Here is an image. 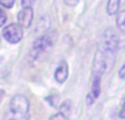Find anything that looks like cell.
<instances>
[{
    "instance_id": "obj_15",
    "label": "cell",
    "mask_w": 125,
    "mask_h": 120,
    "mask_svg": "<svg viewBox=\"0 0 125 120\" xmlns=\"http://www.w3.org/2000/svg\"><path fill=\"white\" fill-rule=\"evenodd\" d=\"M7 21V14L2 9H0V26H2Z\"/></svg>"
},
{
    "instance_id": "obj_4",
    "label": "cell",
    "mask_w": 125,
    "mask_h": 120,
    "mask_svg": "<svg viewBox=\"0 0 125 120\" xmlns=\"http://www.w3.org/2000/svg\"><path fill=\"white\" fill-rule=\"evenodd\" d=\"M2 35L9 43L15 44L21 41L23 37V30H22V26L20 24L11 23L3 29Z\"/></svg>"
},
{
    "instance_id": "obj_12",
    "label": "cell",
    "mask_w": 125,
    "mask_h": 120,
    "mask_svg": "<svg viewBox=\"0 0 125 120\" xmlns=\"http://www.w3.org/2000/svg\"><path fill=\"white\" fill-rule=\"evenodd\" d=\"M14 2H15V0H0V4L3 6L4 8H8V9L12 8Z\"/></svg>"
},
{
    "instance_id": "obj_16",
    "label": "cell",
    "mask_w": 125,
    "mask_h": 120,
    "mask_svg": "<svg viewBox=\"0 0 125 120\" xmlns=\"http://www.w3.org/2000/svg\"><path fill=\"white\" fill-rule=\"evenodd\" d=\"M79 2V0H65V3L68 4V6H77V3Z\"/></svg>"
},
{
    "instance_id": "obj_10",
    "label": "cell",
    "mask_w": 125,
    "mask_h": 120,
    "mask_svg": "<svg viewBox=\"0 0 125 120\" xmlns=\"http://www.w3.org/2000/svg\"><path fill=\"white\" fill-rule=\"evenodd\" d=\"M71 111V103L69 100H66L65 103L62 104L61 106V112L64 114L65 116H68Z\"/></svg>"
},
{
    "instance_id": "obj_1",
    "label": "cell",
    "mask_w": 125,
    "mask_h": 120,
    "mask_svg": "<svg viewBox=\"0 0 125 120\" xmlns=\"http://www.w3.org/2000/svg\"><path fill=\"white\" fill-rule=\"evenodd\" d=\"M119 43L114 40L102 37V41L95 52L93 61V75H100L111 72L115 64V54L117 52Z\"/></svg>"
},
{
    "instance_id": "obj_2",
    "label": "cell",
    "mask_w": 125,
    "mask_h": 120,
    "mask_svg": "<svg viewBox=\"0 0 125 120\" xmlns=\"http://www.w3.org/2000/svg\"><path fill=\"white\" fill-rule=\"evenodd\" d=\"M29 100L23 95L12 97L9 110L4 115V120H29Z\"/></svg>"
},
{
    "instance_id": "obj_3",
    "label": "cell",
    "mask_w": 125,
    "mask_h": 120,
    "mask_svg": "<svg viewBox=\"0 0 125 120\" xmlns=\"http://www.w3.org/2000/svg\"><path fill=\"white\" fill-rule=\"evenodd\" d=\"M56 41V33L55 32H48L46 34L40 36L33 42V46L31 50V56L34 59L37 57L41 53L45 52L48 48L53 45Z\"/></svg>"
},
{
    "instance_id": "obj_17",
    "label": "cell",
    "mask_w": 125,
    "mask_h": 120,
    "mask_svg": "<svg viewBox=\"0 0 125 120\" xmlns=\"http://www.w3.org/2000/svg\"><path fill=\"white\" fill-rule=\"evenodd\" d=\"M119 76L121 77L122 79H125V64L121 67V70L119 71Z\"/></svg>"
},
{
    "instance_id": "obj_7",
    "label": "cell",
    "mask_w": 125,
    "mask_h": 120,
    "mask_svg": "<svg viewBox=\"0 0 125 120\" xmlns=\"http://www.w3.org/2000/svg\"><path fill=\"white\" fill-rule=\"evenodd\" d=\"M68 77V65L66 62H62L55 71V79L58 83H64Z\"/></svg>"
},
{
    "instance_id": "obj_9",
    "label": "cell",
    "mask_w": 125,
    "mask_h": 120,
    "mask_svg": "<svg viewBox=\"0 0 125 120\" xmlns=\"http://www.w3.org/2000/svg\"><path fill=\"white\" fill-rule=\"evenodd\" d=\"M116 26L122 33L125 34V10L117 13L116 17Z\"/></svg>"
},
{
    "instance_id": "obj_6",
    "label": "cell",
    "mask_w": 125,
    "mask_h": 120,
    "mask_svg": "<svg viewBox=\"0 0 125 120\" xmlns=\"http://www.w3.org/2000/svg\"><path fill=\"white\" fill-rule=\"evenodd\" d=\"M18 21L19 24L23 28H29L33 21V9L23 8L18 13Z\"/></svg>"
},
{
    "instance_id": "obj_13",
    "label": "cell",
    "mask_w": 125,
    "mask_h": 120,
    "mask_svg": "<svg viewBox=\"0 0 125 120\" xmlns=\"http://www.w3.org/2000/svg\"><path fill=\"white\" fill-rule=\"evenodd\" d=\"M50 120H68V118H67V116H65L64 114L59 112V114H56V115H54V116H52L50 118Z\"/></svg>"
},
{
    "instance_id": "obj_8",
    "label": "cell",
    "mask_w": 125,
    "mask_h": 120,
    "mask_svg": "<svg viewBox=\"0 0 125 120\" xmlns=\"http://www.w3.org/2000/svg\"><path fill=\"white\" fill-rule=\"evenodd\" d=\"M121 0H108V6H106V12L110 15H113L117 13L120 8Z\"/></svg>"
},
{
    "instance_id": "obj_5",
    "label": "cell",
    "mask_w": 125,
    "mask_h": 120,
    "mask_svg": "<svg viewBox=\"0 0 125 120\" xmlns=\"http://www.w3.org/2000/svg\"><path fill=\"white\" fill-rule=\"evenodd\" d=\"M100 81H101V76H100V75H93V82H92V86H91V92L89 93L88 97H87V103H88V105L93 104V101L99 97L100 92H101Z\"/></svg>"
},
{
    "instance_id": "obj_18",
    "label": "cell",
    "mask_w": 125,
    "mask_h": 120,
    "mask_svg": "<svg viewBox=\"0 0 125 120\" xmlns=\"http://www.w3.org/2000/svg\"><path fill=\"white\" fill-rule=\"evenodd\" d=\"M2 95H3V93H2V90H0V101H1V98H2Z\"/></svg>"
},
{
    "instance_id": "obj_14",
    "label": "cell",
    "mask_w": 125,
    "mask_h": 120,
    "mask_svg": "<svg viewBox=\"0 0 125 120\" xmlns=\"http://www.w3.org/2000/svg\"><path fill=\"white\" fill-rule=\"evenodd\" d=\"M34 2L35 0H21V4L23 8H32Z\"/></svg>"
},
{
    "instance_id": "obj_11",
    "label": "cell",
    "mask_w": 125,
    "mask_h": 120,
    "mask_svg": "<svg viewBox=\"0 0 125 120\" xmlns=\"http://www.w3.org/2000/svg\"><path fill=\"white\" fill-rule=\"evenodd\" d=\"M119 117L121 119H124L125 118V97L122 100L121 105H120V109H119Z\"/></svg>"
}]
</instances>
